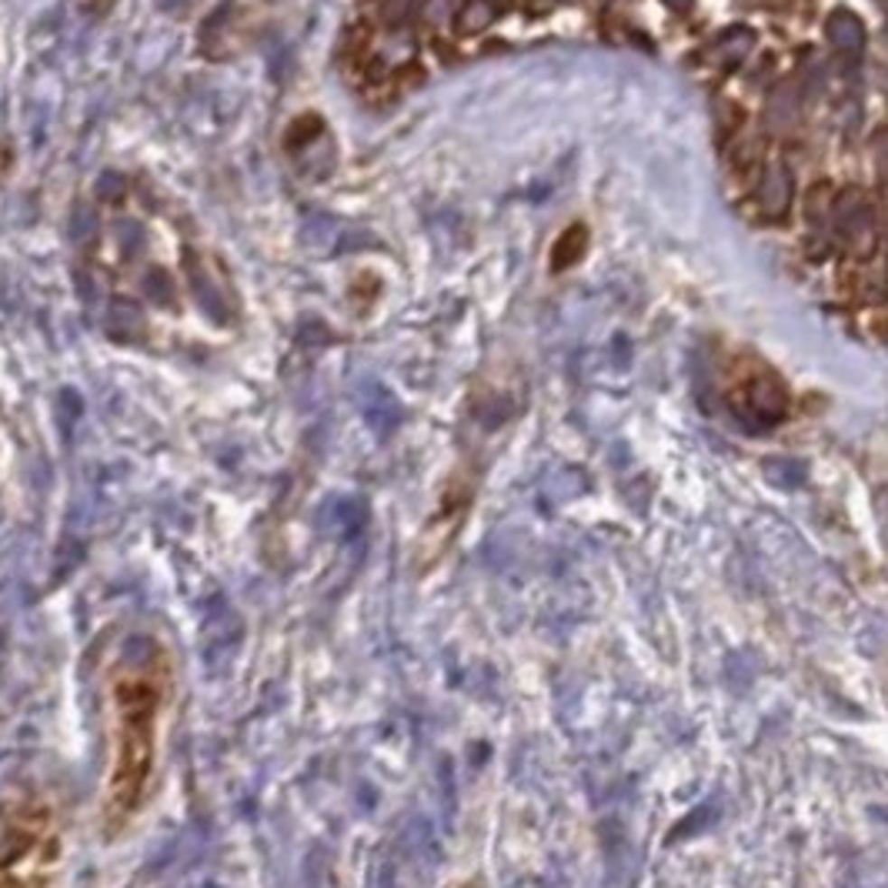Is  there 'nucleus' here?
I'll return each instance as SVG.
<instances>
[{"mask_svg":"<svg viewBox=\"0 0 888 888\" xmlns=\"http://www.w3.org/2000/svg\"><path fill=\"white\" fill-rule=\"evenodd\" d=\"M90 264L110 294L107 331L124 341H157V318L184 321L198 311L218 331L234 318V294L218 261L191 241L184 220L154 208L131 181L107 187L98 204Z\"/></svg>","mask_w":888,"mask_h":888,"instance_id":"obj_1","label":"nucleus"},{"mask_svg":"<svg viewBox=\"0 0 888 888\" xmlns=\"http://www.w3.org/2000/svg\"><path fill=\"white\" fill-rule=\"evenodd\" d=\"M177 655L157 631L137 628L104 659V735L107 765L100 781V835L121 838L151 809L167 728L177 705Z\"/></svg>","mask_w":888,"mask_h":888,"instance_id":"obj_2","label":"nucleus"},{"mask_svg":"<svg viewBox=\"0 0 888 888\" xmlns=\"http://www.w3.org/2000/svg\"><path fill=\"white\" fill-rule=\"evenodd\" d=\"M67 828L57 801L21 791L0 809V888H61Z\"/></svg>","mask_w":888,"mask_h":888,"instance_id":"obj_3","label":"nucleus"},{"mask_svg":"<svg viewBox=\"0 0 888 888\" xmlns=\"http://www.w3.org/2000/svg\"><path fill=\"white\" fill-rule=\"evenodd\" d=\"M832 37L838 41V44H858L862 31L855 27V21H852V17H838V23L832 21Z\"/></svg>","mask_w":888,"mask_h":888,"instance_id":"obj_4","label":"nucleus"},{"mask_svg":"<svg viewBox=\"0 0 888 888\" xmlns=\"http://www.w3.org/2000/svg\"><path fill=\"white\" fill-rule=\"evenodd\" d=\"M681 4H688V0H681Z\"/></svg>","mask_w":888,"mask_h":888,"instance_id":"obj_5","label":"nucleus"}]
</instances>
